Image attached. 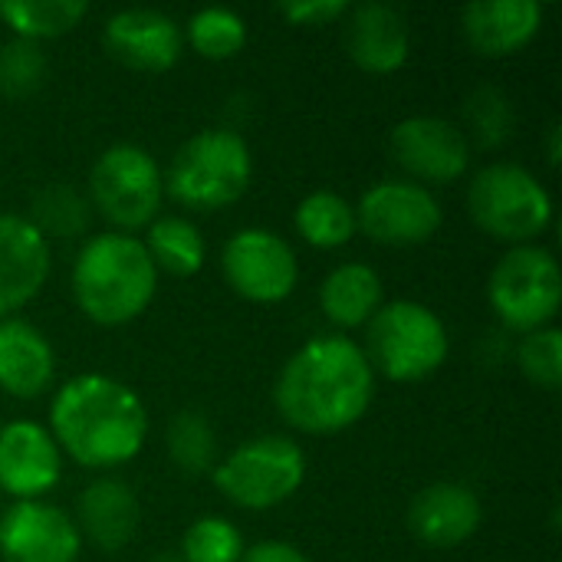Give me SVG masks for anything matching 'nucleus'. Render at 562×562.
I'll return each instance as SVG.
<instances>
[{
	"label": "nucleus",
	"mask_w": 562,
	"mask_h": 562,
	"mask_svg": "<svg viewBox=\"0 0 562 562\" xmlns=\"http://www.w3.org/2000/svg\"><path fill=\"white\" fill-rule=\"evenodd\" d=\"M445 211L431 188L408 178L372 184L356 204L359 231L382 247H418L441 231Z\"/></svg>",
	"instance_id": "9b49d317"
},
{
	"label": "nucleus",
	"mask_w": 562,
	"mask_h": 562,
	"mask_svg": "<svg viewBox=\"0 0 562 562\" xmlns=\"http://www.w3.org/2000/svg\"><path fill=\"white\" fill-rule=\"evenodd\" d=\"M224 501L240 510H273L286 504L306 481V454L293 438L260 435L237 445L211 471Z\"/></svg>",
	"instance_id": "0eeeda50"
},
{
	"label": "nucleus",
	"mask_w": 562,
	"mask_h": 562,
	"mask_svg": "<svg viewBox=\"0 0 562 562\" xmlns=\"http://www.w3.org/2000/svg\"><path fill=\"white\" fill-rule=\"evenodd\" d=\"M468 214L487 237L520 247L533 244L553 224V198L524 165L494 161L471 178Z\"/></svg>",
	"instance_id": "423d86ee"
},
{
	"label": "nucleus",
	"mask_w": 562,
	"mask_h": 562,
	"mask_svg": "<svg viewBox=\"0 0 562 562\" xmlns=\"http://www.w3.org/2000/svg\"><path fill=\"white\" fill-rule=\"evenodd\" d=\"M165 445H168L171 464L188 477L211 474L217 464V435H214L207 415H201L194 408H184L168 422Z\"/></svg>",
	"instance_id": "bb28decb"
},
{
	"label": "nucleus",
	"mask_w": 562,
	"mask_h": 562,
	"mask_svg": "<svg viewBox=\"0 0 562 562\" xmlns=\"http://www.w3.org/2000/svg\"><path fill=\"white\" fill-rule=\"evenodd\" d=\"M346 53L372 76H392L408 63L412 30L392 3H359L346 13Z\"/></svg>",
	"instance_id": "a211bd4d"
},
{
	"label": "nucleus",
	"mask_w": 562,
	"mask_h": 562,
	"mask_svg": "<svg viewBox=\"0 0 562 562\" xmlns=\"http://www.w3.org/2000/svg\"><path fill=\"white\" fill-rule=\"evenodd\" d=\"M517 366L524 379L543 392H557L562 385V333L557 326L527 333L517 346Z\"/></svg>",
	"instance_id": "7c9ffc66"
},
{
	"label": "nucleus",
	"mask_w": 562,
	"mask_h": 562,
	"mask_svg": "<svg viewBox=\"0 0 562 562\" xmlns=\"http://www.w3.org/2000/svg\"><path fill=\"white\" fill-rule=\"evenodd\" d=\"M151 562H184V560H181L178 553H158Z\"/></svg>",
	"instance_id": "c9c22d12"
},
{
	"label": "nucleus",
	"mask_w": 562,
	"mask_h": 562,
	"mask_svg": "<svg viewBox=\"0 0 562 562\" xmlns=\"http://www.w3.org/2000/svg\"><path fill=\"white\" fill-rule=\"evenodd\" d=\"M385 303V283L375 267L349 260L319 283V310L339 329H362Z\"/></svg>",
	"instance_id": "4be33fe9"
},
{
	"label": "nucleus",
	"mask_w": 562,
	"mask_h": 562,
	"mask_svg": "<svg viewBox=\"0 0 562 562\" xmlns=\"http://www.w3.org/2000/svg\"><path fill=\"white\" fill-rule=\"evenodd\" d=\"M26 221L49 240V237H82L89 231V201L66 181H49L30 198Z\"/></svg>",
	"instance_id": "a878e982"
},
{
	"label": "nucleus",
	"mask_w": 562,
	"mask_h": 562,
	"mask_svg": "<svg viewBox=\"0 0 562 562\" xmlns=\"http://www.w3.org/2000/svg\"><path fill=\"white\" fill-rule=\"evenodd\" d=\"M375 398V372L359 342L342 333L313 336L280 369L273 405L303 435H339L366 418Z\"/></svg>",
	"instance_id": "f257e3e1"
},
{
	"label": "nucleus",
	"mask_w": 562,
	"mask_h": 562,
	"mask_svg": "<svg viewBox=\"0 0 562 562\" xmlns=\"http://www.w3.org/2000/svg\"><path fill=\"white\" fill-rule=\"evenodd\" d=\"M142 520L135 491L119 477H95L76 501V527L102 553H119L132 543Z\"/></svg>",
	"instance_id": "aec40b11"
},
{
	"label": "nucleus",
	"mask_w": 562,
	"mask_h": 562,
	"mask_svg": "<svg viewBox=\"0 0 562 562\" xmlns=\"http://www.w3.org/2000/svg\"><path fill=\"white\" fill-rule=\"evenodd\" d=\"M151 263L158 273L168 277H194L204 270L207 260V244L204 234L194 221L181 214H158L142 237Z\"/></svg>",
	"instance_id": "5701e85b"
},
{
	"label": "nucleus",
	"mask_w": 562,
	"mask_h": 562,
	"mask_svg": "<svg viewBox=\"0 0 562 562\" xmlns=\"http://www.w3.org/2000/svg\"><path fill=\"white\" fill-rule=\"evenodd\" d=\"M484 524V504L468 484L441 481L422 487L408 504V530L431 550H451L468 543Z\"/></svg>",
	"instance_id": "f3484780"
},
{
	"label": "nucleus",
	"mask_w": 562,
	"mask_h": 562,
	"mask_svg": "<svg viewBox=\"0 0 562 562\" xmlns=\"http://www.w3.org/2000/svg\"><path fill=\"white\" fill-rule=\"evenodd\" d=\"M82 533L76 520L43 501H13L0 514V560L3 562H76Z\"/></svg>",
	"instance_id": "ddd939ff"
},
{
	"label": "nucleus",
	"mask_w": 562,
	"mask_h": 562,
	"mask_svg": "<svg viewBox=\"0 0 562 562\" xmlns=\"http://www.w3.org/2000/svg\"><path fill=\"white\" fill-rule=\"evenodd\" d=\"M240 562H310V557L286 540H260L244 550Z\"/></svg>",
	"instance_id": "72a5a7b5"
},
{
	"label": "nucleus",
	"mask_w": 562,
	"mask_h": 562,
	"mask_svg": "<svg viewBox=\"0 0 562 562\" xmlns=\"http://www.w3.org/2000/svg\"><path fill=\"white\" fill-rule=\"evenodd\" d=\"M181 36L201 59L221 63V59H234L247 46V23L240 13L227 7H204L191 13Z\"/></svg>",
	"instance_id": "cd10ccee"
},
{
	"label": "nucleus",
	"mask_w": 562,
	"mask_h": 562,
	"mask_svg": "<svg viewBox=\"0 0 562 562\" xmlns=\"http://www.w3.org/2000/svg\"><path fill=\"white\" fill-rule=\"evenodd\" d=\"M46 82V56L36 43L7 40L0 46V95L26 99Z\"/></svg>",
	"instance_id": "2f4dec72"
},
{
	"label": "nucleus",
	"mask_w": 562,
	"mask_h": 562,
	"mask_svg": "<svg viewBox=\"0 0 562 562\" xmlns=\"http://www.w3.org/2000/svg\"><path fill=\"white\" fill-rule=\"evenodd\" d=\"M72 300L79 313L105 329L135 323L155 300L158 270L135 234L105 231L82 240L72 273Z\"/></svg>",
	"instance_id": "7ed1b4c3"
},
{
	"label": "nucleus",
	"mask_w": 562,
	"mask_h": 562,
	"mask_svg": "<svg viewBox=\"0 0 562 562\" xmlns=\"http://www.w3.org/2000/svg\"><path fill=\"white\" fill-rule=\"evenodd\" d=\"M63 477V451L53 435L30 422L16 418L0 425V494L13 501H40Z\"/></svg>",
	"instance_id": "2eb2a0df"
},
{
	"label": "nucleus",
	"mask_w": 562,
	"mask_h": 562,
	"mask_svg": "<svg viewBox=\"0 0 562 562\" xmlns=\"http://www.w3.org/2000/svg\"><path fill=\"white\" fill-rule=\"evenodd\" d=\"M389 148L395 165L415 184H451L471 165V142L468 135L438 115H408L402 119L392 135Z\"/></svg>",
	"instance_id": "f8f14e48"
},
{
	"label": "nucleus",
	"mask_w": 562,
	"mask_h": 562,
	"mask_svg": "<svg viewBox=\"0 0 562 562\" xmlns=\"http://www.w3.org/2000/svg\"><path fill=\"white\" fill-rule=\"evenodd\" d=\"M349 3L346 0H290L280 3V16H286L293 26H329L336 20H346Z\"/></svg>",
	"instance_id": "473e14b6"
},
{
	"label": "nucleus",
	"mask_w": 562,
	"mask_h": 562,
	"mask_svg": "<svg viewBox=\"0 0 562 562\" xmlns=\"http://www.w3.org/2000/svg\"><path fill=\"white\" fill-rule=\"evenodd\" d=\"M53 270L49 240L23 217L0 211V319L40 296Z\"/></svg>",
	"instance_id": "dca6fc26"
},
{
	"label": "nucleus",
	"mask_w": 562,
	"mask_h": 562,
	"mask_svg": "<svg viewBox=\"0 0 562 562\" xmlns=\"http://www.w3.org/2000/svg\"><path fill=\"white\" fill-rule=\"evenodd\" d=\"M89 207L119 234L148 227L165 201V171L142 145H109L89 168Z\"/></svg>",
	"instance_id": "6e6552de"
},
{
	"label": "nucleus",
	"mask_w": 562,
	"mask_h": 562,
	"mask_svg": "<svg viewBox=\"0 0 562 562\" xmlns=\"http://www.w3.org/2000/svg\"><path fill=\"white\" fill-rule=\"evenodd\" d=\"M293 224H296V234L310 247H316V250H339V247H346L359 234L356 204H349L336 191H313V194H306L296 204Z\"/></svg>",
	"instance_id": "b1692460"
},
{
	"label": "nucleus",
	"mask_w": 562,
	"mask_h": 562,
	"mask_svg": "<svg viewBox=\"0 0 562 562\" xmlns=\"http://www.w3.org/2000/svg\"><path fill=\"white\" fill-rule=\"evenodd\" d=\"M375 375L389 382H425L451 352L445 319L418 300H392L366 323L362 346Z\"/></svg>",
	"instance_id": "39448f33"
},
{
	"label": "nucleus",
	"mask_w": 562,
	"mask_h": 562,
	"mask_svg": "<svg viewBox=\"0 0 562 562\" xmlns=\"http://www.w3.org/2000/svg\"><path fill=\"white\" fill-rule=\"evenodd\" d=\"M543 26L537 0H477L461 10V33L484 59H507L527 49Z\"/></svg>",
	"instance_id": "6ab92c4d"
},
{
	"label": "nucleus",
	"mask_w": 562,
	"mask_h": 562,
	"mask_svg": "<svg viewBox=\"0 0 562 562\" xmlns=\"http://www.w3.org/2000/svg\"><path fill=\"white\" fill-rule=\"evenodd\" d=\"M487 303L514 333L527 336L553 326L562 306V273L553 250L540 244L510 247L491 270Z\"/></svg>",
	"instance_id": "1a4fd4ad"
},
{
	"label": "nucleus",
	"mask_w": 562,
	"mask_h": 562,
	"mask_svg": "<svg viewBox=\"0 0 562 562\" xmlns=\"http://www.w3.org/2000/svg\"><path fill=\"white\" fill-rule=\"evenodd\" d=\"M86 13V0H0V23L13 30L16 40L36 46L76 30Z\"/></svg>",
	"instance_id": "393cba45"
},
{
	"label": "nucleus",
	"mask_w": 562,
	"mask_h": 562,
	"mask_svg": "<svg viewBox=\"0 0 562 562\" xmlns=\"http://www.w3.org/2000/svg\"><path fill=\"white\" fill-rule=\"evenodd\" d=\"M247 550L244 533L237 530V524H231L227 517H201L194 520L184 537H181V560L184 562H240Z\"/></svg>",
	"instance_id": "c756f323"
},
{
	"label": "nucleus",
	"mask_w": 562,
	"mask_h": 562,
	"mask_svg": "<svg viewBox=\"0 0 562 562\" xmlns=\"http://www.w3.org/2000/svg\"><path fill=\"white\" fill-rule=\"evenodd\" d=\"M560 138H562V132H560V122H553L550 125V132H547V161L557 168L560 165V158H562V145H560Z\"/></svg>",
	"instance_id": "f704fd0d"
},
{
	"label": "nucleus",
	"mask_w": 562,
	"mask_h": 562,
	"mask_svg": "<svg viewBox=\"0 0 562 562\" xmlns=\"http://www.w3.org/2000/svg\"><path fill=\"white\" fill-rule=\"evenodd\" d=\"M221 273L240 300L273 306L293 296L300 283V260L290 240L277 231L240 227L221 250Z\"/></svg>",
	"instance_id": "9d476101"
},
{
	"label": "nucleus",
	"mask_w": 562,
	"mask_h": 562,
	"mask_svg": "<svg viewBox=\"0 0 562 562\" xmlns=\"http://www.w3.org/2000/svg\"><path fill=\"white\" fill-rule=\"evenodd\" d=\"M105 53L138 72H165L181 59L184 36L175 16L151 7H128L105 20L102 26Z\"/></svg>",
	"instance_id": "4468645a"
},
{
	"label": "nucleus",
	"mask_w": 562,
	"mask_h": 562,
	"mask_svg": "<svg viewBox=\"0 0 562 562\" xmlns=\"http://www.w3.org/2000/svg\"><path fill=\"white\" fill-rule=\"evenodd\" d=\"M46 431L76 464L115 471L142 454L148 441V408L132 385L102 372H86L56 389Z\"/></svg>",
	"instance_id": "f03ea898"
},
{
	"label": "nucleus",
	"mask_w": 562,
	"mask_h": 562,
	"mask_svg": "<svg viewBox=\"0 0 562 562\" xmlns=\"http://www.w3.org/2000/svg\"><path fill=\"white\" fill-rule=\"evenodd\" d=\"M464 119H468V132H471L477 148H501V145H507L510 135H514V125H517L510 95L494 89V86H481V89H474L468 95Z\"/></svg>",
	"instance_id": "c85d7f7f"
},
{
	"label": "nucleus",
	"mask_w": 562,
	"mask_h": 562,
	"mask_svg": "<svg viewBox=\"0 0 562 562\" xmlns=\"http://www.w3.org/2000/svg\"><path fill=\"white\" fill-rule=\"evenodd\" d=\"M56 379V352L49 339L26 319H0V392L30 402L49 392Z\"/></svg>",
	"instance_id": "412c9836"
},
{
	"label": "nucleus",
	"mask_w": 562,
	"mask_h": 562,
	"mask_svg": "<svg viewBox=\"0 0 562 562\" xmlns=\"http://www.w3.org/2000/svg\"><path fill=\"white\" fill-rule=\"evenodd\" d=\"M254 178V155L237 128H201L178 145L165 171V194L188 211H221L237 204Z\"/></svg>",
	"instance_id": "20e7f679"
}]
</instances>
